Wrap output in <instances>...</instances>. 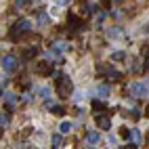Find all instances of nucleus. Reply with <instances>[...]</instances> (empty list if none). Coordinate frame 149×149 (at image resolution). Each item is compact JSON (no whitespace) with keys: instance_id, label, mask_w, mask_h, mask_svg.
Listing matches in <instances>:
<instances>
[{"instance_id":"1","label":"nucleus","mask_w":149,"mask_h":149,"mask_svg":"<svg viewBox=\"0 0 149 149\" xmlns=\"http://www.w3.org/2000/svg\"><path fill=\"white\" fill-rule=\"evenodd\" d=\"M128 91H130V95L134 99H143V97H149V84L143 80H134V82H130Z\"/></svg>"},{"instance_id":"2","label":"nucleus","mask_w":149,"mask_h":149,"mask_svg":"<svg viewBox=\"0 0 149 149\" xmlns=\"http://www.w3.org/2000/svg\"><path fill=\"white\" fill-rule=\"evenodd\" d=\"M17 67H19V59L15 55H2V72H4V76L15 74Z\"/></svg>"},{"instance_id":"3","label":"nucleus","mask_w":149,"mask_h":149,"mask_svg":"<svg viewBox=\"0 0 149 149\" xmlns=\"http://www.w3.org/2000/svg\"><path fill=\"white\" fill-rule=\"evenodd\" d=\"M105 36L109 38V40H122L124 29H122V25H111V27L105 29Z\"/></svg>"},{"instance_id":"4","label":"nucleus","mask_w":149,"mask_h":149,"mask_svg":"<svg viewBox=\"0 0 149 149\" xmlns=\"http://www.w3.org/2000/svg\"><path fill=\"white\" fill-rule=\"evenodd\" d=\"M101 132H99V130H88L86 132V136H84V141H86V145L88 147H97L99 143H101Z\"/></svg>"},{"instance_id":"5","label":"nucleus","mask_w":149,"mask_h":149,"mask_svg":"<svg viewBox=\"0 0 149 149\" xmlns=\"http://www.w3.org/2000/svg\"><path fill=\"white\" fill-rule=\"evenodd\" d=\"M74 128H76V124L72 120H61L59 122V134H69Z\"/></svg>"},{"instance_id":"6","label":"nucleus","mask_w":149,"mask_h":149,"mask_svg":"<svg viewBox=\"0 0 149 149\" xmlns=\"http://www.w3.org/2000/svg\"><path fill=\"white\" fill-rule=\"evenodd\" d=\"M95 95H97L99 99H107L109 95H111V88H109V84H99V86L95 88Z\"/></svg>"},{"instance_id":"7","label":"nucleus","mask_w":149,"mask_h":149,"mask_svg":"<svg viewBox=\"0 0 149 149\" xmlns=\"http://www.w3.org/2000/svg\"><path fill=\"white\" fill-rule=\"evenodd\" d=\"M51 95H53V88H51V86H40V88H36V97L44 99V101H51Z\"/></svg>"},{"instance_id":"8","label":"nucleus","mask_w":149,"mask_h":149,"mask_svg":"<svg viewBox=\"0 0 149 149\" xmlns=\"http://www.w3.org/2000/svg\"><path fill=\"white\" fill-rule=\"evenodd\" d=\"M2 101L6 103V107H15L17 97H15V93H11V91H4V93H2Z\"/></svg>"},{"instance_id":"9","label":"nucleus","mask_w":149,"mask_h":149,"mask_svg":"<svg viewBox=\"0 0 149 149\" xmlns=\"http://www.w3.org/2000/svg\"><path fill=\"white\" fill-rule=\"evenodd\" d=\"M15 29L17 32H29V29H32V21H29V19H19Z\"/></svg>"},{"instance_id":"10","label":"nucleus","mask_w":149,"mask_h":149,"mask_svg":"<svg viewBox=\"0 0 149 149\" xmlns=\"http://www.w3.org/2000/svg\"><path fill=\"white\" fill-rule=\"evenodd\" d=\"M130 136H132V145H141L143 143V132L139 128H130Z\"/></svg>"},{"instance_id":"11","label":"nucleus","mask_w":149,"mask_h":149,"mask_svg":"<svg viewBox=\"0 0 149 149\" xmlns=\"http://www.w3.org/2000/svg\"><path fill=\"white\" fill-rule=\"evenodd\" d=\"M97 124H99V128H107L111 126V122H109V118H105V116H97Z\"/></svg>"},{"instance_id":"12","label":"nucleus","mask_w":149,"mask_h":149,"mask_svg":"<svg viewBox=\"0 0 149 149\" xmlns=\"http://www.w3.org/2000/svg\"><path fill=\"white\" fill-rule=\"evenodd\" d=\"M65 48H69V44H67V42H63V40H61V42H55V44H53V51H55V55L63 53Z\"/></svg>"},{"instance_id":"13","label":"nucleus","mask_w":149,"mask_h":149,"mask_svg":"<svg viewBox=\"0 0 149 149\" xmlns=\"http://www.w3.org/2000/svg\"><path fill=\"white\" fill-rule=\"evenodd\" d=\"M0 124H2V128L11 126V113H8V111H2V116H0Z\"/></svg>"},{"instance_id":"14","label":"nucleus","mask_w":149,"mask_h":149,"mask_svg":"<svg viewBox=\"0 0 149 149\" xmlns=\"http://www.w3.org/2000/svg\"><path fill=\"white\" fill-rule=\"evenodd\" d=\"M86 11L91 13V15H93V13H97V11H99V2H88V6H86Z\"/></svg>"},{"instance_id":"15","label":"nucleus","mask_w":149,"mask_h":149,"mask_svg":"<svg viewBox=\"0 0 149 149\" xmlns=\"http://www.w3.org/2000/svg\"><path fill=\"white\" fill-rule=\"evenodd\" d=\"M72 99H74L76 103H80L82 99H84V93H82V91H76V93H72Z\"/></svg>"},{"instance_id":"16","label":"nucleus","mask_w":149,"mask_h":149,"mask_svg":"<svg viewBox=\"0 0 149 149\" xmlns=\"http://www.w3.org/2000/svg\"><path fill=\"white\" fill-rule=\"evenodd\" d=\"M124 55H126V53H124V51H116V53H113V57H111V59H113V61H120V59H124Z\"/></svg>"},{"instance_id":"17","label":"nucleus","mask_w":149,"mask_h":149,"mask_svg":"<svg viewBox=\"0 0 149 149\" xmlns=\"http://www.w3.org/2000/svg\"><path fill=\"white\" fill-rule=\"evenodd\" d=\"M46 23V13H40L38 15V25H44Z\"/></svg>"},{"instance_id":"18","label":"nucleus","mask_w":149,"mask_h":149,"mask_svg":"<svg viewBox=\"0 0 149 149\" xmlns=\"http://www.w3.org/2000/svg\"><path fill=\"white\" fill-rule=\"evenodd\" d=\"M109 145H111V147L118 145V136H116V134H109Z\"/></svg>"},{"instance_id":"19","label":"nucleus","mask_w":149,"mask_h":149,"mask_svg":"<svg viewBox=\"0 0 149 149\" xmlns=\"http://www.w3.org/2000/svg\"><path fill=\"white\" fill-rule=\"evenodd\" d=\"M103 19H107V13H99L97 15V23H103Z\"/></svg>"},{"instance_id":"20","label":"nucleus","mask_w":149,"mask_h":149,"mask_svg":"<svg viewBox=\"0 0 149 149\" xmlns=\"http://www.w3.org/2000/svg\"><path fill=\"white\" fill-rule=\"evenodd\" d=\"M61 136H63V134H55V136H53V145H55V147L61 143Z\"/></svg>"},{"instance_id":"21","label":"nucleus","mask_w":149,"mask_h":149,"mask_svg":"<svg viewBox=\"0 0 149 149\" xmlns=\"http://www.w3.org/2000/svg\"><path fill=\"white\" fill-rule=\"evenodd\" d=\"M122 149H136V145H126V147H122Z\"/></svg>"},{"instance_id":"22","label":"nucleus","mask_w":149,"mask_h":149,"mask_svg":"<svg viewBox=\"0 0 149 149\" xmlns=\"http://www.w3.org/2000/svg\"><path fill=\"white\" fill-rule=\"evenodd\" d=\"M145 32H147V34H149V23H147V25H145Z\"/></svg>"},{"instance_id":"23","label":"nucleus","mask_w":149,"mask_h":149,"mask_svg":"<svg viewBox=\"0 0 149 149\" xmlns=\"http://www.w3.org/2000/svg\"><path fill=\"white\" fill-rule=\"evenodd\" d=\"M86 149H95V147H86Z\"/></svg>"}]
</instances>
